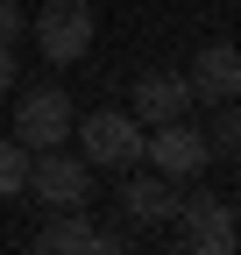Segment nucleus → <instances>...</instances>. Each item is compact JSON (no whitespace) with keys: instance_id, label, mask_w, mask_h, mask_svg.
<instances>
[{"instance_id":"1","label":"nucleus","mask_w":241,"mask_h":255,"mask_svg":"<svg viewBox=\"0 0 241 255\" xmlns=\"http://www.w3.org/2000/svg\"><path fill=\"white\" fill-rule=\"evenodd\" d=\"M71 135H78V156H85L93 170H135L149 128H142L135 114H120V107H100V114L71 121Z\"/></svg>"},{"instance_id":"2","label":"nucleus","mask_w":241,"mask_h":255,"mask_svg":"<svg viewBox=\"0 0 241 255\" xmlns=\"http://www.w3.org/2000/svg\"><path fill=\"white\" fill-rule=\"evenodd\" d=\"M28 28H36V50H43L50 64H78V57H93V36H100L93 0H43Z\"/></svg>"},{"instance_id":"3","label":"nucleus","mask_w":241,"mask_h":255,"mask_svg":"<svg viewBox=\"0 0 241 255\" xmlns=\"http://www.w3.org/2000/svg\"><path fill=\"white\" fill-rule=\"evenodd\" d=\"M142 163H156L170 184H192L206 163H213V142H206L199 128H192L185 114H177V121H156V135L142 142Z\"/></svg>"},{"instance_id":"4","label":"nucleus","mask_w":241,"mask_h":255,"mask_svg":"<svg viewBox=\"0 0 241 255\" xmlns=\"http://www.w3.org/2000/svg\"><path fill=\"white\" fill-rule=\"evenodd\" d=\"M71 92L64 85H36V92H21V107H14V142L21 149H64L71 142Z\"/></svg>"},{"instance_id":"5","label":"nucleus","mask_w":241,"mask_h":255,"mask_svg":"<svg viewBox=\"0 0 241 255\" xmlns=\"http://www.w3.org/2000/svg\"><path fill=\"white\" fill-rule=\"evenodd\" d=\"M28 191H36L50 213L85 206V199H93V163H85V156H64V149H36V163H28Z\"/></svg>"},{"instance_id":"6","label":"nucleus","mask_w":241,"mask_h":255,"mask_svg":"<svg viewBox=\"0 0 241 255\" xmlns=\"http://www.w3.org/2000/svg\"><path fill=\"white\" fill-rule=\"evenodd\" d=\"M177 220H185V241L192 248H206V255H234V206L227 199H206V191H199V199H177Z\"/></svg>"},{"instance_id":"7","label":"nucleus","mask_w":241,"mask_h":255,"mask_svg":"<svg viewBox=\"0 0 241 255\" xmlns=\"http://www.w3.org/2000/svg\"><path fill=\"white\" fill-rule=\"evenodd\" d=\"M185 78H192V100H206V107L241 100V50H234V43H206Z\"/></svg>"},{"instance_id":"8","label":"nucleus","mask_w":241,"mask_h":255,"mask_svg":"<svg viewBox=\"0 0 241 255\" xmlns=\"http://www.w3.org/2000/svg\"><path fill=\"white\" fill-rule=\"evenodd\" d=\"M185 107H199L185 71H163V64H156V71H142V78H135V121L156 128V121H177Z\"/></svg>"},{"instance_id":"9","label":"nucleus","mask_w":241,"mask_h":255,"mask_svg":"<svg viewBox=\"0 0 241 255\" xmlns=\"http://www.w3.org/2000/svg\"><path fill=\"white\" fill-rule=\"evenodd\" d=\"M100 248H114V241H107L78 206H64V213H57L50 227L36 234V255H100Z\"/></svg>"},{"instance_id":"10","label":"nucleus","mask_w":241,"mask_h":255,"mask_svg":"<svg viewBox=\"0 0 241 255\" xmlns=\"http://www.w3.org/2000/svg\"><path fill=\"white\" fill-rule=\"evenodd\" d=\"M120 199H128L135 220H177V191H170L163 170H156V177H128V191H120Z\"/></svg>"},{"instance_id":"11","label":"nucleus","mask_w":241,"mask_h":255,"mask_svg":"<svg viewBox=\"0 0 241 255\" xmlns=\"http://www.w3.org/2000/svg\"><path fill=\"white\" fill-rule=\"evenodd\" d=\"M28 163H36V149H21L14 135L0 142V199H14V191H28Z\"/></svg>"},{"instance_id":"12","label":"nucleus","mask_w":241,"mask_h":255,"mask_svg":"<svg viewBox=\"0 0 241 255\" xmlns=\"http://www.w3.org/2000/svg\"><path fill=\"white\" fill-rule=\"evenodd\" d=\"M206 142H213V156H220V149H241V107H234V100H220V128H213Z\"/></svg>"},{"instance_id":"13","label":"nucleus","mask_w":241,"mask_h":255,"mask_svg":"<svg viewBox=\"0 0 241 255\" xmlns=\"http://www.w3.org/2000/svg\"><path fill=\"white\" fill-rule=\"evenodd\" d=\"M21 36H28V14L14 0H0V50H21Z\"/></svg>"},{"instance_id":"14","label":"nucleus","mask_w":241,"mask_h":255,"mask_svg":"<svg viewBox=\"0 0 241 255\" xmlns=\"http://www.w3.org/2000/svg\"><path fill=\"white\" fill-rule=\"evenodd\" d=\"M0 92H14V50H0Z\"/></svg>"}]
</instances>
